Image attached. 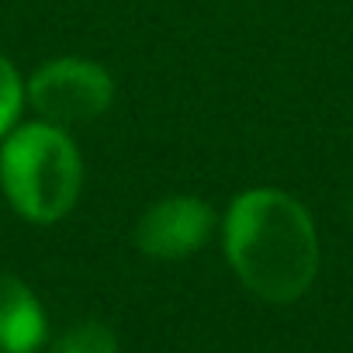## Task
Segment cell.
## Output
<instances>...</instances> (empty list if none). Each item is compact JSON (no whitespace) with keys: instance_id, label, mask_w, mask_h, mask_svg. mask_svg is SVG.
<instances>
[{"instance_id":"6","label":"cell","mask_w":353,"mask_h":353,"mask_svg":"<svg viewBox=\"0 0 353 353\" xmlns=\"http://www.w3.org/2000/svg\"><path fill=\"white\" fill-rule=\"evenodd\" d=\"M52 353H118V343H114L108 325L80 322V325H73V329H66L59 336Z\"/></svg>"},{"instance_id":"8","label":"cell","mask_w":353,"mask_h":353,"mask_svg":"<svg viewBox=\"0 0 353 353\" xmlns=\"http://www.w3.org/2000/svg\"><path fill=\"white\" fill-rule=\"evenodd\" d=\"M350 215H353V201H350Z\"/></svg>"},{"instance_id":"5","label":"cell","mask_w":353,"mask_h":353,"mask_svg":"<svg viewBox=\"0 0 353 353\" xmlns=\"http://www.w3.org/2000/svg\"><path fill=\"white\" fill-rule=\"evenodd\" d=\"M46 343V312L32 288L0 274V353H35Z\"/></svg>"},{"instance_id":"2","label":"cell","mask_w":353,"mask_h":353,"mask_svg":"<svg viewBox=\"0 0 353 353\" xmlns=\"http://www.w3.org/2000/svg\"><path fill=\"white\" fill-rule=\"evenodd\" d=\"M0 188L11 208L35 225L66 219L83 188L77 142L52 121H28L8 132L0 145Z\"/></svg>"},{"instance_id":"1","label":"cell","mask_w":353,"mask_h":353,"mask_svg":"<svg viewBox=\"0 0 353 353\" xmlns=\"http://www.w3.org/2000/svg\"><path fill=\"white\" fill-rule=\"evenodd\" d=\"M225 256L263 301H298L319 274V236L308 208L277 188H253L229 205Z\"/></svg>"},{"instance_id":"4","label":"cell","mask_w":353,"mask_h":353,"mask_svg":"<svg viewBox=\"0 0 353 353\" xmlns=\"http://www.w3.org/2000/svg\"><path fill=\"white\" fill-rule=\"evenodd\" d=\"M215 229V212L191 194H173L156 201L135 225L132 243L152 260H181L198 253Z\"/></svg>"},{"instance_id":"7","label":"cell","mask_w":353,"mask_h":353,"mask_svg":"<svg viewBox=\"0 0 353 353\" xmlns=\"http://www.w3.org/2000/svg\"><path fill=\"white\" fill-rule=\"evenodd\" d=\"M21 104H25V83H21L14 63L0 56V135H8L14 128Z\"/></svg>"},{"instance_id":"3","label":"cell","mask_w":353,"mask_h":353,"mask_svg":"<svg viewBox=\"0 0 353 353\" xmlns=\"http://www.w3.org/2000/svg\"><path fill=\"white\" fill-rule=\"evenodd\" d=\"M28 101L42 121L66 128L101 118L114 101V83L104 66L80 56H59L32 73Z\"/></svg>"}]
</instances>
